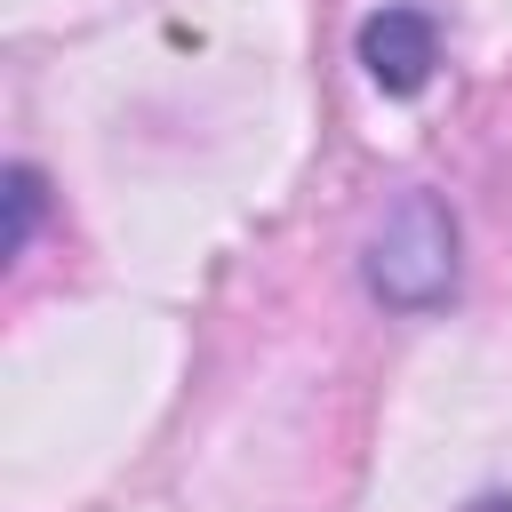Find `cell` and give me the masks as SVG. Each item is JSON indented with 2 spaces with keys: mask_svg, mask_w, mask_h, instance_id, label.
<instances>
[{
  "mask_svg": "<svg viewBox=\"0 0 512 512\" xmlns=\"http://www.w3.org/2000/svg\"><path fill=\"white\" fill-rule=\"evenodd\" d=\"M40 192H48V184H40V168H32V160H16V168H8V256H24V248H32Z\"/></svg>",
  "mask_w": 512,
  "mask_h": 512,
  "instance_id": "3957f363",
  "label": "cell"
},
{
  "mask_svg": "<svg viewBox=\"0 0 512 512\" xmlns=\"http://www.w3.org/2000/svg\"><path fill=\"white\" fill-rule=\"evenodd\" d=\"M464 512H512V496H472Z\"/></svg>",
  "mask_w": 512,
  "mask_h": 512,
  "instance_id": "277c9868",
  "label": "cell"
},
{
  "mask_svg": "<svg viewBox=\"0 0 512 512\" xmlns=\"http://www.w3.org/2000/svg\"><path fill=\"white\" fill-rule=\"evenodd\" d=\"M360 272L392 312H432L456 288V216H448V200L440 192H400L376 216Z\"/></svg>",
  "mask_w": 512,
  "mask_h": 512,
  "instance_id": "6da1fadb",
  "label": "cell"
},
{
  "mask_svg": "<svg viewBox=\"0 0 512 512\" xmlns=\"http://www.w3.org/2000/svg\"><path fill=\"white\" fill-rule=\"evenodd\" d=\"M440 64V32L424 8H376L360 24V72L384 88V96H416Z\"/></svg>",
  "mask_w": 512,
  "mask_h": 512,
  "instance_id": "7a4b0ae2",
  "label": "cell"
}]
</instances>
